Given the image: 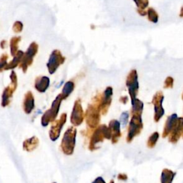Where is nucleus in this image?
I'll use <instances>...</instances> for the list:
<instances>
[{"label":"nucleus","mask_w":183,"mask_h":183,"mask_svg":"<svg viewBox=\"0 0 183 183\" xmlns=\"http://www.w3.org/2000/svg\"><path fill=\"white\" fill-rule=\"evenodd\" d=\"M64 60H65V58L62 56V54L60 51H53L50 55V58H49L48 64H47L50 73H53L57 70V68L60 66V64L64 62Z\"/></svg>","instance_id":"obj_1"},{"label":"nucleus","mask_w":183,"mask_h":183,"mask_svg":"<svg viewBox=\"0 0 183 183\" xmlns=\"http://www.w3.org/2000/svg\"><path fill=\"white\" fill-rule=\"evenodd\" d=\"M38 50V45L35 42H32L29 45L27 51H26L24 56L22 57V66H24V70H25L26 67L29 65L32 62L33 57L37 54Z\"/></svg>","instance_id":"obj_2"},{"label":"nucleus","mask_w":183,"mask_h":183,"mask_svg":"<svg viewBox=\"0 0 183 183\" xmlns=\"http://www.w3.org/2000/svg\"><path fill=\"white\" fill-rule=\"evenodd\" d=\"M142 127V121H141L140 115L138 114V113H136L133 116L132 119L131 121L130 124V128H129V139L132 140V137L135 136L137 134H138L140 130H141Z\"/></svg>","instance_id":"obj_3"},{"label":"nucleus","mask_w":183,"mask_h":183,"mask_svg":"<svg viewBox=\"0 0 183 183\" xmlns=\"http://www.w3.org/2000/svg\"><path fill=\"white\" fill-rule=\"evenodd\" d=\"M127 85L129 87V93L132 99V102L135 100V95H136L137 90L138 89V82H137V77L136 72L132 71L129 74L127 79Z\"/></svg>","instance_id":"obj_4"},{"label":"nucleus","mask_w":183,"mask_h":183,"mask_svg":"<svg viewBox=\"0 0 183 183\" xmlns=\"http://www.w3.org/2000/svg\"><path fill=\"white\" fill-rule=\"evenodd\" d=\"M163 96L162 95L161 92H158L156 94L155 97H154V110H155V119L158 121L161 118L163 114H164V110L162 107V102H163Z\"/></svg>","instance_id":"obj_5"},{"label":"nucleus","mask_w":183,"mask_h":183,"mask_svg":"<svg viewBox=\"0 0 183 183\" xmlns=\"http://www.w3.org/2000/svg\"><path fill=\"white\" fill-rule=\"evenodd\" d=\"M177 117L176 114H173L172 116L169 117L165 125V131H164L163 133L164 137L167 136V135L169 134V132H170L174 129V127H175V125H176L177 124Z\"/></svg>","instance_id":"obj_6"},{"label":"nucleus","mask_w":183,"mask_h":183,"mask_svg":"<svg viewBox=\"0 0 183 183\" xmlns=\"http://www.w3.org/2000/svg\"><path fill=\"white\" fill-rule=\"evenodd\" d=\"M21 40V37H14L11 39L10 42V49H11V54L12 56H15V54L17 53V49H18V44Z\"/></svg>","instance_id":"obj_7"},{"label":"nucleus","mask_w":183,"mask_h":183,"mask_svg":"<svg viewBox=\"0 0 183 183\" xmlns=\"http://www.w3.org/2000/svg\"><path fill=\"white\" fill-rule=\"evenodd\" d=\"M173 172L168 169H165L162 175V182L163 183H171L172 181Z\"/></svg>","instance_id":"obj_8"},{"label":"nucleus","mask_w":183,"mask_h":183,"mask_svg":"<svg viewBox=\"0 0 183 183\" xmlns=\"http://www.w3.org/2000/svg\"><path fill=\"white\" fill-rule=\"evenodd\" d=\"M23 55H24V53H23L22 51H17V53L16 54H15V56H14V60H13L12 62H11L10 64H9V68L15 67L17 65V64L20 62L21 59H22Z\"/></svg>","instance_id":"obj_9"},{"label":"nucleus","mask_w":183,"mask_h":183,"mask_svg":"<svg viewBox=\"0 0 183 183\" xmlns=\"http://www.w3.org/2000/svg\"><path fill=\"white\" fill-rule=\"evenodd\" d=\"M158 137H159L158 133H157V132L154 133V134L152 135L151 137H150V140H149V141H148V145H150V147H153L154 144H155L156 142H157Z\"/></svg>","instance_id":"obj_10"},{"label":"nucleus","mask_w":183,"mask_h":183,"mask_svg":"<svg viewBox=\"0 0 183 183\" xmlns=\"http://www.w3.org/2000/svg\"><path fill=\"white\" fill-rule=\"evenodd\" d=\"M22 28L23 24L21 22H16L14 24V26H13V30L16 33H20V32H22Z\"/></svg>","instance_id":"obj_11"},{"label":"nucleus","mask_w":183,"mask_h":183,"mask_svg":"<svg viewBox=\"0 0 183 183\" xmlns=\"http://www.w3.org/2000/svg\"><path fill=\"white\" fill-rule=\"evenodd\" d=\"M7 60V54H3L2 56L1 59H0V69H2L3 67H5L6 65Z\"/></svg>","instance_id":"obj_12"},{"label":"nucleus","mask_w":183,"mask_h":183,"mask_svg":"<svg viewBox=\"0 0 183 183\" xmlns=\"http://www.w3.org/2000/svg\"><path fill=\"white\" fill-rule=\"evenodd\" d=\"M149 14H150V20H152V18H153L152 19V22H157V21L154 20V18L157 20V16L156 15L155 12H154V11L153 10V9H150V11H149Z\"/></svg>","instance_id":"obj_13"},{"label":"nucleus","mask_w":183,"mask_h":183,"mask_svg":"<svg viewBox=\"0 0 183 183\" xmlns=\"http://www.w3.org/2000/svg\"><path fill=\"white\" fill-rule=\"evenodd\" d=\"M182 98H183V97H182Z\"/></svg>","instance_id":"obj_14"}]
</instances>
